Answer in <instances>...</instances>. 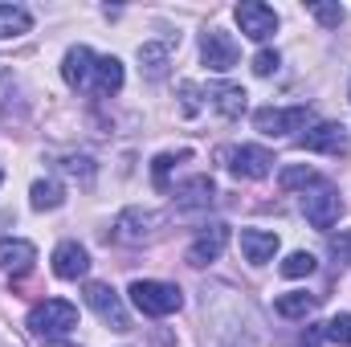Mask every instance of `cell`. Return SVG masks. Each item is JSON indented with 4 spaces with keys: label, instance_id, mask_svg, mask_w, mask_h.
Returning a JSON list of instances; mask_svg holds the SVG:
<instances>
[{
    "label": "cell",
    "instance_id": "cell-1",
    "mask_svg": "<svg viewBox=\"0 0 351 347\" xmlns=\"http://www.w3.org/2000/svg\"><path fill=\"white\" fill-rule=\"evenodd\" d=\"M74 327H78V307L66 302V298H45L29 311V331L33 335L58 339V335H70Z\"/></svg>",
    "mask_w": 351,
    "mask_h": 347
},
{
    "label": "cell",
    "instance_id": "cell-2",
    "mask_svg": "<svg viewBox=\"0 0 351 347\" xmlns=\"http://www.w3.org/2000/svg\"><path fill=\"white\" fill-rule=\"evenodd\" d=\"M131 302H135L143 315L164 319V315H176V311L184 307V294H180V286H172V282L139 278V282H131Z\"/></svg>",
    "mask_w": 351,
    "mask_h": 347
},
{
    "label": "cell",
    "instance_id": "cell-3",
    "mask_svg": "<svg viewBox=\"0 0 351 347\" xmlns=\"http://www.w3.org/2000/svg\"><path fill=\"white\" fill-rule=\"evenodd\" d=\"M311 123V106H265L254 115V127L262 135H294V131H306Z\"/></svg>",
    "mask_w": 351,
    "mask_h": 347
},
{
    "label": "cell",
    "instance_id": "cell-4",
    "mask_svg": "<svg viewBox=\"0 0 351 347\" xmlns=\"http://www.w3.org/2000/svg\"><path fill=\"white\" fill-rule=\"evenodd\" d=\"M86 302L110 331H131V319H127V311H123V298H119L106 282H86Z\"/></svg>",
    "mask_w": 351,
    "mask_h": 347
},
{
    "label": "cell",
    "instance_id": "cell-5",
    "mask_svg": "<svg viewBox=\"0 0 351 347\" xmlns=\"http://www.w3.org/2000/svg\"><path fill=\"white\" fill-rule=\"evenodd\" d=\"M302 213H306V221L315 229H331L343 217V200H339V192L331 184H315V192L302 196Z\"/></svg>",
    "mask_w": 351,
    "mask_h": 347
},
{
    "label": "cell",
    "instance_id": "cell-6",
    "mask_svg": "<svg viewBox=\"0 0 351 347\" xmlns=\"http://www.w3.org/2000/svg\"><path fill=\"white\" fill-rule=\"evenodd\" d=\"M160 225H164L160 213H152V208H127V213H119V221H114V241H127V246L152 241Z\"/></svg>",
    "mask_w": 351,
    "mask_h": 347
},
{
    "label": "cell",
    "instance_id": "cell-7",
    "mask_svg": "<svg viewBox=\"0 0 351 347\" xmlns=\"http://www.w3.org/2000/svg\"><path fill=\"white\" fill-rule=\"evenodd\" d=\"M221 160H229V172L237 176V180H262L274 168V156L265 147H254V143L229 147V152H221Z\"/></svg>",
    "mask_w": 351,
    "mask_h": 347
},
{
    "label": "cell",
    "instance_id": "cell-8",
    "mask_svg": "<svg viewBox=\"0 0 351 347\" xmlns=\"http://www.w3.org/2000/svg\"><path fill=\"white\" fill-rule=\"evenodd\" d=\"M237 25H241V33L250 41H269L274 29H278V12L262 0H241L237 4Z\"/></svg>",
    "mask_w": 351,
    "mask_h": 347
},
{
    "label": "cell",
    "instance_id": "cell-9",
    "mask_svg": "<svg viewBox=\"0 0 351 347\" xmlns=\"http://www.w3.org/2000/svg\"><path fill=\"white\" fill-rule=\"evenodd\" d=\"M200 58H204V66H208V70L225 74V70H233V66H237V41H233L229 33H221V29H208V33H204V41H200Z\"/></svg>",
    "mask_w": 351,
    "mask_h": 347
},
{
    "label": "cell",
    "instance_id": "cell-10",
    "mask_svg": "<svg viewBox=\"0 0 351 347\" xmlns=\"http://www.w3.org/2000/svg\"><path fill=\"white\" fill-rule=\"evenodd\" d=\"M298 147L306 152H323V156H343L348 152V127L343 123H319L306 135H298Z\"/></svg>",
    "mask_w": 351,
    "mask_h": 347
},
{
    "label": "cell",
    "instance_id": "cell-11",
    "mask_svg": "<svg viewBox=\"0 0 351 347\" xmlns=\"http://www.w3.org/2000/svg\"><path fill=\"white\" fill-rule=\"evenodd\" d=\"M225 246H229V225H208L192 246H188V265H208V261H217L225 254Z\"/></svg>",
    "mask_w": 351,
    "mask_h": 347
},
{
    "label": "cell",
    "instance_id": "cell-12",
    "mask_svg": "<svg viewBox=\"0 0 351 347\" xmlns=\"http://www.w3.org/2000/svg\"><path fill=\"white\" fill-rule=\"evenodd\" d=\"M86 270H90L86 246H78V241H62V246L53 250V274H58V278L78 282V278H86Z\"/></svg>",
    "mask_w": 351,
    "mask_h": 347
},
{
    "label": "cell",
    "instance_id": "cell-13",
    "mask_svg": "<svg viewBox=\"0 0 351 347\" xmlns=\"http://www.w3.org/2000/svg\"><path fill=\"white\" fill-rule=\"evenodd\" d=\"M37 261V246L33 241H4L0 246V270L12 274V278H25Z\"/></svg>",
    "mask_w": 351,
    "mask_h": 347
},
{
    "label": "cell",
    "instance_id": "cell-14",
    "mask_svg": "<svg viewBox=\"0 0 351 347\" xmlns=\"http://www.w3.org/2000/svg\"><path fill=\"white\" fill-rule=\"evenodd\" d=\"M241 254H245V261H254V265L274 261V254H278V233H269V229H241Z\"/></svg>",
    "mask_w": 351,
    "mask_h": 347
},
{
    "label": "cell",
    "instance_id": "cell-15",
    "mask_svg": "<svg viewBox=\"0 0 351 347\" xmlns=\"http://www.w3.org/2000/svg\"><path fill=\"white\" fill-rule=\"evenodd\" d=\"M213 200H217V184L208 176H192V180H184L176 188V204L180 208H208Z\"/></svg>",
    "mask_w": 351,
    "mask_h": 347
},
{
    "label": "cell",
    "instance_id": "cell-16",
    "mask_svg": "<svg viewBox=\"0 0 351 347\" xmlns=\"http://www.w3.org/2000/svg\"><path fill=\"white\" fill-rule=\"evenodd\" d=\"M94 53H90L86 45H74L70 53H66V62H62V78H66V86H86L90 78H94Z\"/></svg>",
    "mask_w": 351,
    "mask_h": 347
},
{
    "label": "cell",
    "instance_id": "cell-17",
    "mask_svg": "<svg viewBox=\"0 0 351 347\" xmlns=\"http://www.w3.org/2000/svg\"><path fill=\"white\" fill-rule=\"evenodd\" d=\"M245 98H250V94L241 86H233V82H213V86H208V102H213L225 119H241V115H245Z\"/></svg>",
    "mask_w": 351,
    "mask_h": 347
},
{
    "label": "cell",
    "instance_id": "cell-18",
    "mask_svg": "<svg viewBox=\"0 0 351 347\" xmlns=\"http://www.w3.org/2000/svg\"><path fill=\"white\" fill-rule=\"evenodd\" d=\"M139 62H143V74L147 78H164L168 74V62H172V37L168 41H143L139 45Z\"/></svg>",
    "mask_w": 351,
    "mask_h": 347
},
{
    "label": "cell",
    "instance_id": "cell-19",
    "mask_svg": "<svg viewBox=\"0 0 351 347\" xmlns=\"http://www.w3.org/2000/svg\"><path fill=\"white\" fill-rule=\"evenodd\" d=\"M315 307H319V294H306V290H290L274 302V311L282 319H306V315H315Z\"/></svg>",
    "mask_w": 351,
    "mask_h": 347
},
{
    "label": "cell",
    "instance_id": "cell-20",
    "mask_svg": "<svg viewBox=\"0 0 351 347\" xmlns=\"http://www.w3.org/2000/svg\"><path fill=\"white\" fill-rule=\"evenodd\" d=\"M94 90L98 94H119L123 90V62L119 58H98L94 62Z\"/></svg>",
    "mask_w": 351,
    "mask_h": 347
},
{
    "label": "cell",
    "instance_id": "cell-21",
    "mask_svg": "<svg viewBox=\"0 0 351 347\" xmlns=\"http://www.w3.org/2000/svg\"><path fill=\"white\" fill-rule=\"evenodd\" d=\"M29 29H33L29 8H21V4H0V41L21 37V33H29Z\"/></svg>",
    "mask_w": 351,
    "mask_h": 347
},
{
    "label": "cell",
    "instance_id": "cell-22",
    "mask_svg": "<svg viewBox=\"0 0 351 347\" xmlns=\"http://www.w3.org/2000/svg\"><path fill=\"white\" fill-rule=\"evenodd\" d=\"M29 200H33V208H37V213L62 208V200H66V188H62L58 180H37V184L29 188Z\"/></svg>",
    "mask_w": 351,
    "mask_h": 347
},
{
    "label": "cell",
    "instance_id": "cell-23",
    "mask_svg": "<svg viewBox=\"0 0 351 347\" xmlns=\"http://www.w3.org/2000/svg\"><path fill=\"white\" fill-rule=\"evenodd\" d=\"M278 184L286 188V192H294V188H311V184H323L319 180V172L315 168H306V164H290V168H282V176H278Z\"/></svg>",
    "mask_w": 351,
    "mask_h": 347
},
{
    "label": "cell",
    "instance_id": "cell-24",
    "mask_svg": "<svg viewBox=\"0 0 351 347\" xmlns=\"http://www.w3.org/2000/svg\"><path fill=\"white\" fill-rule=\"evenodd\" d=\"M315 265H319L315 254H302V250H298V254H290V258L282 261L278 270H282L286 278H306V274H315Z\"/></svg>",
    "mask_w": 351,
    "mask_h": 347
},
{
    "label": "cell",
    "instance_id": "cell-25",
    "mask_svg": "<svg viewBox=\"0 0 351 347\" xmlns=\"http://www.w3.org/2000/svg\"><path fill=\"white\" fill-rule=\"evenodd\" d=\"M311 16H315L319 25H327V29H339V21H343V4H327V0H311Z\"/></svg>",
    "mask_w": 351,
    "mask_h": 347
},
{
    "label": "cell",
    "instance_id": "cell-26",
    "mask_svg": "<svg viewBox=\"0 0 351 347\" xmlns=\"http://www.w3.org/2000/svg\"><path fill=\"white\" fill-rule=\"evenodd\" d=\"M323 335L339 347H351V315H335V319L323 327Z\"/></svg>",
    "mask_w": 351,
    "mask_h": 347
},
{
    "label": "cell",
    "instance_id": "cell-27",
    "mask_svg": "<svg viewBox=\"0 0 351 347\" xmlns=\"http://www.w3.org/2000/svg\"><path fill=\"white\" fill-rule=\"evenodd\" d=\"M278 66H282V58H278L274 49H262V53L254 58V74H258V78H269V74H274Z\"/></svg>",
    "mask_w": 351,
    "mask_h": 347
},
{
    "label": "cell",
    "instance_id": "cell-28",
    "mask_svg": "<svg viewBox=\"0 0 351 347\" xmlns=\"http://www.w3.org/2000/svg\"><path fill=\"white\" fill-rule=\"evenodd\" d=\"M176 156H156V164H152V176H156V188L160 192H168V172H172Z\"/></svg>",
    "mask_w": 351,
    "mask_h": 347
},
{
    "label": "cell",
    "instance_id": "cell-29",
    "mask_svg": "<svg viewBox=\"0 0 351 347\" xmlns=\"http://www.w3.org/2000/svg\"><path fill=\"white\" fill-rule=\"evenodd\" d=\"M62 168H66L70 176H82V180L94 176V164H90L86 156H70V160H62Z\"/></svg>",
    "mask_w": 351,
    "mask_h": 347
},
{
    "label": "cell",
    "instance_id": "cell-30",
    "mask_svg": "<svg viewBox=\"0 0 351 347\" xmlns=\"http://www.w3.org/2000/svg\"><path fill=\"white\" fill-rule=\"evenodd\" d=\"M331 246H335V254H343V258L351 261V233H339V237H335Z\"/></svg>",
    "mask_w": 351,
    "mask_h": 347
},
{
    "label": "cell",
    "instance_id": "cell-31",
    "mask_svg": "<svg viewBox=\"0 0 351 347\" xmlns=\"http://www.w3.org/2000/svg\"><path fill=\"white\" fill-rule=\"evenodd\" d=\"M0 180H4V172H0Z\"/></svg>",
    "mask_w": 351,
    "mask_h": 347
}]
</instances>
